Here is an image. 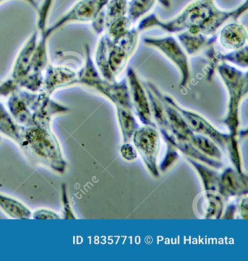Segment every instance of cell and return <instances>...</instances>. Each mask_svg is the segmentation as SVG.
Here are the masks:
<instances>
[{"instance_id":"obj_1","label":"cell","mask_w":248,"mask_h":261,"mask_svg":"<svg viewBox=\"0 0 248 261\" xmlns=\"http://www.w3.org/2000/svg\"><path fill=\"white\" fill-rule=\"evenodd\" d=\"M247 9V0L231 10H220L214 0H194L171 20H162L155 13H151L143 18L136 29L139 33L159 28L169 34L188 31L191 34L213 36L227 22L237 21Z\"/></svg>"},{"instance_id":"obj_2","label":"cell","mask_w":248,"mask_h":261,"mask_svg":"<svg viewBox=\"0 0 248 261\" xmlns=\"http://www.w3.org/2000/svg\"><path fill=\"white\" fill-rule=\"evenodd\" d=\"M7 109L22 126H51L53 117L70 111V108L53 100L43 90L15 91L8 97Z\"/></svg>"},{"instance_id":"obj_3","label":"cell","mask_w":248,"mask_h":261,"mask_svg":"<svg viewBox=\"0 0 248 261\" xmlns=\"http://www.w3.org/2000/svg\"><path fill=\"white\" fill-rule=\"evenodd\" d=\"M17 146L34 163L59 174H64L66 171V161L51 126H21Z\"/></svg>"},{"instance_id":"obj_4","label":"cell","mask_w":248,"mask_h":261,"mask_svg":"<svg viewBox=\"0 0 248 261\" xmlns=\"http://www.w3.org/2000/svg\"><path fill=\"white\" fill-rule=\"evenodd\" d=\"M97 91L108 98L117 108L132 111L131 95L127 79L121 82H109L104 79L91 56V50L88 44L85 45V57L79 74V84Z\"/></svg>"},{"instance_id":"obj_5","label":"cell","mask_w":248,"mask_h":261,"mask_svg":"<svg viewBox=\"0 0 248 261\" xmlns=\"http://www.w3.org/2000/svg\"><path fill=\"white\" fill-rule=\"evenodd\" d=\"M108 0H79L62 17L45 31L39 33L50 39L58 30L72 23H93L104 11Z\"/></svg>"},{"instance_id":"obj_6","label":"cell","mask_w":248,"mask_h":261,"mask_svg":"<svg viewBox=\"0 0 248 261\" xmlns=\"http://www.w3.org/2000/svg\"><path fill=\"white\" fill-rule=\"evenodd\" d=\"M143 42L146 46L160 51L173 65H175L181 75V86L185 88L191 79L189 58L177 41L172 36L164 37H145Z\"/></svg>"},{"instance_id":"obj_7","label":"cell","mask_w":248,"mask_h":261,"mask_svg":"<svg viewBox=\"0 0 248 261\" xmlns=\"http://www.w3.org/2000/svg\"><path fill=\"white\" fill-rule=\"evenodd\" d=\"M216 72L229 94V114L237 112L240 101L247 93V72L226 62L219 64Z\"/></svg>"},{"instance_id":"obj_8","label":"cell","mask_w":248,"mask_h":261,"mask_svg":"<svg viewBox=\"0 0 248 261\" xmlns=\"http://www.w3.org/2000/svg\"><path fill=\"white\" fill-rule=\"evenodd\" d=\"M106 56L108 66L115 77H117L125 68L139 44V32L132 28L126 36L117 42H113L105 34Z\"/></svg>"},{"instance_id":"obj_9","label":"cell","mask_w":248,"mask_h":261,"mask_svg":"<svg viewBox=\"0 0 248 261\" xmlns=\"http://www.w3.org/2000/svg\"><path fill=\"white\" fill-rule=\"evenodd\" d=\"M82 65L83 61L79 59L73 63V65L49 64L44 72L42 90L52 95L55 91L60 88L78 85Z\"/></svg>"},{"instance_id":"obj_10","label":"cell","mask_w":248,"mask_h":261,"mask_svg":"<svg viewBox=\"0 0 248 261\" xmlns=\"http://www.w3.org/2000/svg\"><path fill=\"white\" fill-rule=\"evenodd\" d=\"M216 44L205 49V56L208 59L207 67V79L211 81L216 71V68L221 62L234 65L239 68L246 69L248 66L247 45L235 51H227L217 46Z\"/></svg>"},{"instance_id":"obj_11","label":"cell","mask_w":248,"mask_h":261,"mask_svg":"<svg viewBox=\"0 0 248 261\" xmlns=\"http://www.w3.org/2000/svg\"><path fill=\"white\" fill-rule=\"evenodd\" d=\"M132 138L136 150L142 155L148 169L157 175L155 160L159 152V139L157 132L148 126L138 128Z\"/></svg>"},{"instance_id":"obj_12","label":"cell","mask_w":248,"mask_h":261,"mask_svg":"<svg viewBox=\"0 0 248 261\" xmlns=\"http://www.w3.org/2000/svg\"><path fill=\"white\" fill-rule=\"evenodd\" d=\"M127 82L133 108L136 110L141 121L146 125L151 124L149 99L146 90L133 68H128L127 70Z\"/></svg>"},{"instance_id":"obj_13","label":"cell","mask_w":248,"mask_h":261,"mask_svg":"<svg viewBox=\"0 0 248 261\" xmlns=\"http://www.w3.org/2000/svg\"><path fill=\"white\" fill-rule=\"evenodd\" d=\"M219 30L217 40L224 51H235L247 45L246 29L237 21L227 22Z\"/></svg>"},{"instance_id":"obj_14","label":"cell","mask_w":248,"mask_h":261,"mask_svg":"<svg viewBox=\"0 0 248 261\" xmlns=\"http://www.w3.org/2000/svg\"><path fill=\"white\" fill-rule=\"evenodd\" d=\"M177 39L187 55L188 56H194L203 50L207 49L211 45L217 43V35L206 36L202 33L191 34L188 31H184L177 33Z\"/></svg>"},{"instance_id":"obj_15","label":"cell","mask_w":248,"mask_h":261,"mask_svg":"<svg viewBox=\"0 0 248 261\" xmlns=\"http://www.w3.org/2000/svg\"><path fill=\"white\" fill-rule=\"evenodd\" d=\"M0 209L12 219H30L33 215V212L24 203L3 193H0Z\"/></svg>"},{"instance_id":"obj_16","label":"cell","mask_w":248,"mask_h":261,"mask_svg":"<svg viewBox=\"0 0 248 261\" xmlns=\"http://www.w3.org/2000/svg\"><path fill=\"white\" fill-rule=\"evenodd\" d=\"M20 129L21 125L14 120L4 103L0 102V134L17 144L20 137Z\"/></svg>"},{"instance_id":"obj_17","label":"cell","mask_w":248,"mask_h":261,"mask_svg":"<svg viewBox=\"0 0 248 261\" xmlns=\"http://www.w3.org/2000/svg\"><path fill=\"white\" fill-rule=\"evenodd\" d=\"M165 7H169V0H159ZM156 0H130L128 1V16L133 23L149 13L155 4Z\"/></svg>"},{"instance_id":"obj_18","label":"cell","mask_w":248,"mask_h":261,"mask_svg":"<svg viewBox=\"0 0 248 261\" xmlns=\"http://www.w3.org/2000/svg\"><path fill=\"white\" fill-rule=\"evenodd\" d=\"M95 64H96L101 75L104 79L109 81V82H116V77L113 75L112 72L110 70L108 60H107L106 39H105V33H102V36L98 42L96 56H95Z\"/></svg>"},{"instance_id":"obj_19","label":"cell","mask_w":248,"mask_h":261,"mask_svg":"<svg viewBox=\"0 0 248 261\" xmlns=\"http://www.w3.org/2000/svg\"><path fill=\"white\" fill-rule=\"evenodd\" d=\"M223 202L217 195L207 194L202 196L197 203V208L202 216L207 218H219L222 212Z\"/></svg>"},{"instance_id":"obj_20","label":"cell","mask_w":248,"mask_h":261,"mask_svg":"<svg viewBox=\"0 0 248 261\" xmlns=\"http://www.w3.org/2000/svg\"><path fill=\"white\" fill-rule=\"evenodd\" d=\"M132 24L133 22L127 15L118 18L107 27L105 34L111 42H119L129 33L132 29Z\"/></svg>"},{"instance_id":"obj_21","label":"cell","mask_w":248,"mask_h":261,"mask_svg":"<svg viewBox=\"0 0 248 261\" xmlns=\"http://www.w3.org/2000/svg\"><path fill=\"white\" fill-rule=\"evenodd\" d=\"M117 114L124 142L128 143L132 138L133 134L136 132V129L139 128L137 123L131 112V110L117 108Z\"/></svg>"},{"instance_id":"obj_22","label":"cell","mask_w":248,"mask_h":261,"mask_svg":"<svg viewBox=\"0 0 248 261\" xmlns=\"http://www.w3.org/2000/svg\"><path fill=\"white\" fill-rule=\"evenodd\" d=\"M128 7V0H108L104 10L105 30L113 21L118 18L126 16Z\"/></svg>"},{"instance_id":"obj_23","label":"cell","mask_w":248,"mask_h":261,"mask_svg":"<svg viewBox=\"0 0 248 261\" xmlns=\"http://www.w3.org/2000/svg\"><path fill=\"white\" fill-rule=\"evenodd\" d=\"M196 147L211 157L220 158L221 154L217 146L208 139L203 137H193L191 140Z\"/></svg>"},{"instance_id":"obj_24","label":"cell","mask_w":248,"mask_h":261,"mask_svg":"<svg viewBox=\"0 0 248 261\" xmlns=\"http://www.w3.org/2000/svg\"><path fill=\"white\" fill-rule=\"evenodd\" d=\"M193 164L196 166L197 170H199V172L203 175H202V178H203L204 182H205V188L208 190H216V189H217V182L218 181L216 174L208 170L207 169H205L202 166H199L198 164H195V163H193Z\"/></svg>"},{"instance_id":"obj_25","label":"cell","mask_w":248,"mask_h":261,"mask_svg":"<svg viewBox=\"0 0 248 261\" xmlns=\"http://www.w3.org/2000/svg\"><path fill=\"white\" fill-rule=\"evenodd\" d=\"M61 202L62 205V218L64 219H76L67 194L66 185L62 184L61 189Z\"/></svg>"},{"instance_id":"obj_26","label":"cell","mask_w":248,"mask_h":261,"mask_svg":"<svg viewBox=\"0 0 248 261\" xmlns=\"http://www.w3.org/2000/svg\"><path fill=\"white\" fill-rule=\"evenodd\" d=\"M32 218L33 219H60L61 216L54 211L39 208L33 212Z\"/></svg>"},{"instance_id":"obj_27","label":"cell","mask_w":248,"mask_h":261,"mask_svg":"<svg viewBox=\"0 0 248 261\" xmlns=\"http://www.w3.org/2000/svg\"><path fill=\"white\" fill-rule=\"evenodd\" d=\"M121 155L127 161H133L137 158V150L136 147L128 143H125V144L121 147Z\"/></svg>"},{"instance_id":"obj_28","label":"cell","mask_w":248,"mask_h":261,"mask_svg":"<svg viewBox=\"0 0 248 261\" xmlns=\"http://www.w3.org/2000/svg\"><path fill=\"white\" fill-rule=\"evenodd\" d=\"M7 1H10V0H0V5L4 4V3L7 2ZM20 1L27 3L29 5L31 6L33 9H35V10H39V4H38V3L36 2V0H20Z\"/></svg>"},{"instance_id":"obj_29","label":"cell","mask_w":248,"mask_h":261,"mask_svg":"<svg viewBox=\"0 0 248 261\" xmlns=\"http://www.w3.org/2000/svg\"><path fill=\"white\" fill-rule=\"evenodd\" d=\"M42 2L45 4L46 6H48V7H51L54 4L55 0H42Z\"/></svg>"},{"instance_id":"obj_30","label":"cell","mask_w":248,"mask_h":261,"mask_svg":"<svg viewBox=\"0 0 248 261\" xmlns=\"http://www.w3.org/2000/svg\"><path fill=\"white\" fill-rule=\"evenodd\" d=\"M0 140H1V137H0Z\"/></svg>"}]
</instances>
